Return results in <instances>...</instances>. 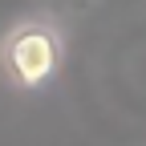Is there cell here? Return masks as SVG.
<instances>
[{
  "mask_svg": "<svg viewBox=\"0 0 146 146\" xmlns=\"http://www.w3.org/2000/svg\"><path fill=\"white\" fill-rule=\"evenodd\" d=\"M57 65H61V41H57L53 29L33 21V25H21V29L8 33V41H4V69H8V77L16 85H25V89L45 85L57 73Z\"/></svg>",
  "mask_w": 146,
  "mask_h": 146,
  "instance_id": "6da1fadb",
  "label": "cell"
},
{
  "mask_svg": "<svg viewBox=\"0 0 146 146\" xmlns=\"http://www.w3.org/2000/svg\"><path fill=\"white\" fill-rule=\"evenodd\" d=\"M65 4H73V8H85V4H89V0H65Z\"/></svg>",
  "mask_w": 146,
  "mask_h": 146,
  "instance_id": "7a4b0ae2",
  "label": "cell"
}]
</instances>
